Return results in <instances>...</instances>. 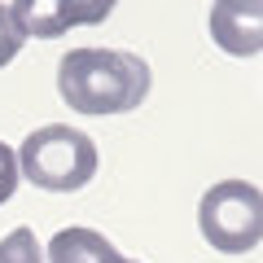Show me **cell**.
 Segmentation results:
<instances>
[{
    "mask_svg": "<svg viewBox=\"0 0 263 263\" xmlns=\"http://www.w3.org/2000/svg\"><path fill=\"white\" fill-rule=\"evenodd\" d=\"M154 75L145 57L123 48H70L57 62V92L79 114H127L145 105Z\"/></svg>",
    "mask_w": 263,
    "mask_h": 263,
    "instance_id": "obj_1",
    "label": "cell"
},
{
    "mask_svg": "<svg viewBox=\"0 0 263 263\" xmlns=\"http://www.w3.org/2000/svg\"><path fill=\"white\" fill-rule=\"evenodd\" d=\"M13 158H18V176L31 180L35 189H44V193H79L97 176L92 136L70 127V123L35 127Z\"/></svg>",
    "mask_w": 263,
    "mask_h": 263,
    "instance_id": "obj_2",
    "label": "cell"
},
{
    "mask_svg": "<svg viewBox=\"0 0 263 263\" xmlns=\"http://www.w3.org/2000/svg\"><path fill=\"white\" fill-rule=\"evenodd\" d=\"M197 228L219 254H250L263 237V197L250 180H219L197 202Z\"/></svg>",
    "mask_w": 263,
    "mask_h": 263,
    "instance_id": "obj_3",
    "label": "cell"
},
{
    "mask_svg": "<svg viewBox=\"0 0 263 263\" xmlns=\"http://www.w3.org/2000/svg\"><path fill=\"white\" fill-rule=\"evenodd\" d=\"M114 5L101 0V5H62V0H18L9 5V18L18 27V35H40V40H53L66 35L70 27H84V22H101L110 18Z\"/></svg>",
    "mask_w": 263,
    "mask_h": 263,
    "instance_id": "obj_4",
    "label": "cell"
},
{
    "mask_svg": "<svg viewBox=\"0 0 263 263\" xmlns=\"http://www.w3.org/2000/svg\"><path fill=\"white\" fill-rule=\"evenodd\" d=\"M211 35L224 53L254 57L263 48V9L246 0H219L211 5Z\"/></svg>",
    "mask_w": 263,
    "mask_h": 263,
    "instance_id": "obj_5",
    "label": "cell"
},
{
    "mask_svg": "<svg viewBox=\"0 0 263 263\" xmlns=\"http://www.w3.org/2000/svg\"><path fill=\"white\" fill-rule=\"evenodd\" d=\"M48 263H127V259L97 228H62L48 241Z\"/></svg>",
    "mask_w": 263,
    "mask_h": 263,
    "instance_id": "obj_6",
    "label": "cell"
},
{
    "mask_svg": "<svg viewBox=\"0 0 263 263\" xmlns=\"http://www.w3.org/2000/svg\"><path fill=\"white\" fill-rule=\"evenodd\" d=\"M0 263H44V250H40L35 233H31L27 224L13 228V233L0 241Z\"/></svg>",
    "mask_w": 263,
    "mask_h": 263,
    "instance_id": "obj_7",
    "label": "cell"
},
{
    "mask_svg": "<svg viewBox=\"0 0 263 263\" xmlns=\"http://www.w3.org/2000/svg\"><path fill=\"white\" fill-rule=\"evenodd\" d=\"M18 53H22V35L9 18V5H0V66H9Z\"/></svg>",
    "mask_w": 263,
    "mask_h": 263,
    "instance_id": "obj_8",
    "label": "cell"
},
{
    "mask_svg": "<svg viewBox=\"0 0 263 263\" xmlns=\"http://www.w3.org/2000/svg\"><path fill=\"white\" fill-rule=\"evenodd\" d=\"M18 158H13V149L5 141H0V206H5V202H9L13 193H18Z\"/></svg>",
    "mask_w": 263,
    "mask_h": 263,
    "instance_id": "obj_9",
    "label": "cell"
},
{
    "mask_svg": "<svg viewBox=\"0 0 263 263\" xmlns=\"http://www.w3.org/2000/svg\"><path fill=\"white\" fill-rule=\"evenodd\" d=\"M127 263H136V259H127Z\"/></svg>",
    "mask_w": 263,
    "mask_h": 263,
    "instance_id": "obj_10",
    "label": "cell"
}]
</instances>
